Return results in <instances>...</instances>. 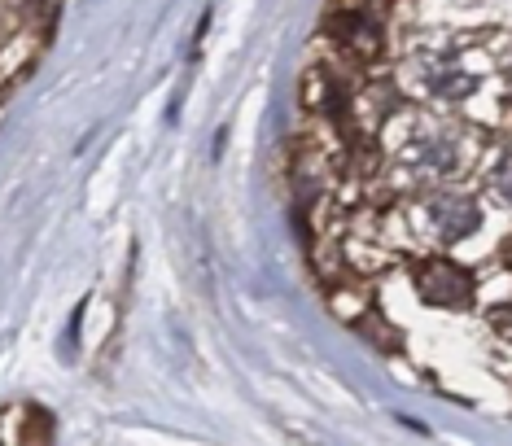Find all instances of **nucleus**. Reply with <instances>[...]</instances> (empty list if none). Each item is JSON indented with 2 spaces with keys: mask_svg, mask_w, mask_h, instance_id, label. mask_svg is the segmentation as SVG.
<instances>
[{
  "mask_svg": "<svg viewBox=\"0 0 512 446\" xmlns=\"http://www.w3.org/2000/svg\"><path fill=\"white\" fill-rule=\"evenodd\" d=\"M377 154L394 189H460L473 171H482L486 149L477 145V132L464 119L421 110V105H399L386 114L377 132Z\"/></svg>",
  "mask_w": 512,
  "mask_h": 446,
  "instance_id": "f257e3e1",
  "label": "nucleus"
},
{
  "mask_svg": "<svg viewBox=\"0 0 512 446\" xmlns=\"http://www.w3.org/2000/svg\"><path fill=\"white\" fill-rule=\"evenodd\" d=\"M399 88L412 97V105L447 119L477 114L495 101L499 66L486 53V44L473 40V31H425L416 18V35L407 40L399 62Z\"/></svg>",
  "mask_w": 512,
  "mask_h": 446,
  "instance_id": "f03ea898",
  "label": "nucleus"
},
{
  "mask_svg": "<svg viewBox=\"0 0 512 446\" xmlns=\"http://www.w3.org/2000/svg\"><path fill=\"white\" fill-rule=\"evenodd\" d=\"M57 22L53 5H5L0 9V75H5V97L18 88V79L36 66L40 49L49 44Z\"/></svg>",
  "mask_w": 512,
  "mask_h": 446,
  "instance_id": "7ed1b4c3",
  "label": "nucleus"
},
{
  "mask_svg": "<svg viewBox=\"0 0 512 446\" xmlns=\"http://www.w3.org/2000/svg\"><path fill=\"white\" fill-rule=\"evenodd\" d=\"M412 276H416L421 298L434 302V307H464V302L473 298L469 276H464V267L451 263V258H421V267H416Z\"/></svg>",
  "mask_w": 512,
  "mask_h": 446,
  "instance_id": "20e7f679",
  "label": "nucleus"
},
{
  "mask_svg": "<svg viewBox=\"0 0 512 446\" xmlns=\"http://www.w3.org/2000/svg\"><path fill=\"white\" fill-rule=\"evenodd\" d=\"M5 446H49V416L31 403H14L5 412Z\"/></svg>",
  "mask_w": 512,
  "mask_h": 446,
  "instance_id": "39448f33",
  "label": "nucleus"
}]
</instances>
